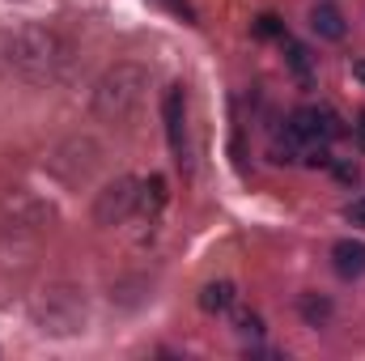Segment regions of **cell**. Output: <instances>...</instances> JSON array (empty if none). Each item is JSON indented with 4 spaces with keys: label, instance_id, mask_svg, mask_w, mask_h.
Segmentation results:
<instances>
[{
    "label": "cell",
    "instance_id": "cell-1",
    "mask_svg": "<svg viewBox=\"0 0 365 361\" xmlns=\"http://www.w3.org/2000/svg\"><path fill=\"white\" fill-rule=\"evenodd\" d=\"M68 68V43L47 26L0 30V73L17 81H60Z\"/></svg>",
    "mask_w": 365,
    "mask_h": 361
},
{
    "label": "cell",
    "instance_id": "cell-2",
    "mask_svg": "<svg viewBox=\"0 0 365 361\" xmlns=\"http://www.w3.org/2000/svg\"><path fill=\"white\" fill-rule=\"evenodd\" d=\"M149 81H153L149 68L136 64V60L110 64V68L98 77V86H93V115L106 119V123L132 119V115L145 106V98H149Z\"/></svg>",
    "mask_w": 365,
    "mask_h": 361
},
{
    "label": "cell",
    "instance_id": "cell-3",
    "mask_svg": "<svg viewBox=\"0 0 365 361\" xmlns=\"http://www.w3.org/2000/svg\"><path fill=\"white\" fill-rule=\"evenodd\" d=\"M136 195H140V183L136 179H115L106 191H98V200H93V221L98 225H119L132 208H136Z\"/></svg>",
    "mask_w": 365,
    "mask_h": 361
},
{
    "label": "cell",
    "instance_id": "cell-4",
    "mask_svg": "<svg viewBox=\"0 0 365 361\" xmlns=\"http://www.w3.org/2000/svg\"><path fill=\"white\" fill-rule=\"evenodd\" d=\"M289 132H293L302 145H327L331 136H340V123H336V115H331V111L302 106V111H293V119H289Z\"/></svg>",
    "mask_w": 365,
    "mask_h": 361
},
{
    "label": "cell",
    "instance_id": "cell-5",
    "mask_svg": "<svg viewBox=\"0 0 365 361\" xmlns=\"http://www.w3.org/2000/svg\"><path fill=\"white\" fill-rule=\"evenodd\" d=\"M162 111H166V132H170L175 162H179V166H191V149H187V90H182V86H170Z\"/></svg>",
    "mask_w": 365,
    "mask_h": 361
},
{
    "label": "cell",
    "instance_id": "cell-6",
    "mask_svg": "<svg viewBox=\"0 0 365 361\" xmlns=\"http://www.w3.org/2000/svg\"><path fill=\"white\" fill-rule=\"evenodd\" d=\"M331 264H336V272H340L344 280L361 276V272H365V243H353V238H340V243L331 247Z\"/></svg>",
    "mask_w": 365,
    "mask_h": 361
},
{
    "label": "cell",
    "instance_id": "cell-7",
    "mask_svg": "<svg viewBox=\"0 0 365 361\" xmlns=\"http://www.w3.org/2000/svg\"><path fill=\"white\" fill-rule=\"evenodd\" d=\"M310 30H314L319 39H331V43H336V39H344V30H349V26H344L340 9H331V4H319V9L310 13Z\"/></svg>",
    "mask_w": 365,
    "mask_h": 361
},
{
    "label": "cell",
    "instance_id": "cell-8",
    "mask_svg": "<svg viewBox=\"0 0 365 361\" xmlns=\"http://www.w3.org/2000/svg\"><path fill=\"white\" fill-rule=\"evenodd\" d=\"M234 285L230 280H212V285H204V293H200V306L208 310V315H221V310H230L234 306Z\"/></svg>",
    "mask_w": 365,
    "mask_h": 361
},
{
    "label": "cell",
    "instance_id": "cell-9",
    "mask_svg": "<svg viewBox=\"0 0 365 361\" xmlns=\"http://www.w3.org/2000/svg\"><path fill=\"white\" fill-rule=\"evenodd\" d=\"M162 200H166V179H162V175H153V179L145 183V187H140L136 204H140L145 213H158V208H162Z\"/></svg>",
    "mask_w": 365,
    "mask_h": 361
},
{
    "label": "cell",
    "instance_id": "cell-10",
    "mask_svg": "<svg viewBox=\"0 0 365 361\" xmlns=\"http://www.w3.org/2000/svg\"><path fill=\"white\" fill-rule=\"evenodd\" d=\"M302 315H306V323H314V327H319V323H327V319H331V302H327V298L306 293V298H302Z\"/></svg>",
    "mask_w": 365,
    "mask_h": 361
},
{
    "label": "cell",
    "instance_id": "cell-11",
    "mask_svg": "<svg viewBox=\"0 0 365 361\" xmlns=\"http://www.w3.org/2000/svg\"><path fill=\"white\" fill-rule=\"evenodd\" d=\"M255 34H264V39H272V34H280V17H272V13H264V17L255 21Z\"/></svg>",
    "mask_w": 365,
    "mask_h": 361
},
{
    "label": "cell",
    "instance_id": "cell-12",
    "mask_svg": "<svg viewBox=\"0 0 365 361\" xmlns=\"http://www.w3.org/2000/svg\"><path fill=\"white\" fill-rule=\"evenodd\" d=\"M259 315H238V332H251V336H259Z\"/></svg>",
    "mask_w": 365,
    "mask_h": 361
},
{
    "label": "cell",
    "instance_id": "cell-13",
    "mask_svg": "<svg viewBox=\"0 0 365 361\" xmlns=\"http://www.w3.org/2000/svg\"><path fill=\"white\" fill-rule=\"evenodd\" d=\"M289 64H293L297 73H306V51H302L297 43H289Z\"/></svg>",
    "mask_w": 365,
    "mask_h": 361
},
{
    "label": "cell",
    "instance_id": "cell-14",
    "mask_svg": "<svg viewBox=\"0 0 365 361\" xmlns=\"http://www.w3.org/2000/svg\"><path fill=\"white\" fill-rule=\"evenodd\" d=\"M349 221H353V225H365V195L349 204Z\"/></svg>",
    "mask_w": 365,
    "mask_h": 361
},
{
    "label": "cell",
    "instance_id": "cell-15",
    "mask_svg": "<svg viewBox=\"0 0 365 361\" xmlns=\"http://www.w3.org/2000/svg\"><path fill=\"white\" fill-rule=\"evenodd\" d=\"M353 77H357V81H365V60H357V64H353Z\"/></svg>",
    "mask_w": 365,
    "mask_h": 361
},
{
    "label": "cell",
    "instance_id": "cell-16",
    "mask_svg": "<svg viewBox=\"0 0 365 361\" xmlns=\"http://www.w3.org/2000/svg\"><path fill=\"white\" fill-rule=\"evenodd\" d=\"M361 132H365V119H361Z\"/></svg>",
    "mask_w": 365,
    "mask_h": 361
}]
</instances>
